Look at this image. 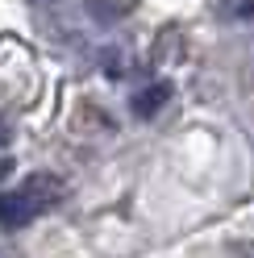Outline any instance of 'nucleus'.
<instances>
[{"label": "nucleus", "instance_id": "1", "mask_svg": "<svg viewBox=\"0 0 254 258\" xmlns=\"http://www.w3.org/2000/svg\"><path fill=\"white\" fill-rule=\"evenodd\" d=\"M62 196H67L62 179L38 171V175H29L21 187H13V191H5V196H0V225H5V229H21V225L38 221L46 208H54Z\"/></svg>", "mask_w": 254, "mask_h": 258}, {"label": "nucleus", "instance_id": "4", "mask_svg": "<svg viewBox=\"0 0 254 258\" xmlns=\"http://www.w3.org/2000/svg\"><path fill=\"white\" fill-rule=\"evenodd\" d=\"M0 175H9V158H0Z\"/></svg>", "mask_w": 254, "mask_h": 258}, {"label": "nucleus", "instance_id": "3", "mask_svg": "<svg viewBox=\"0 0 254 258\" xmlns=\"http://www.w3.org/2000/svg\"><path fill=\"white\" fill-rule=\"evenodd\" d=\"M221 13H225V17H254V0H229Z\"/></svg>", "mask_w": 254, "mask_h": 258}, {"label": "nucleus", "instance_id": "2", "mask_svg": "<svg viewBox=\"0 0 254 258\" xmlns=\"http://www.w3.org/2000/svg\"><path fill=\"white\" fill-rule=\"evenodd\" d=\"M167 100H171V84H167V79H158V84L142 88V92L134 96V117L150 121L154 112H163V104H167Z\"/></svg>", "mask_w": 254, "mask_h": 258}]
</instances>
